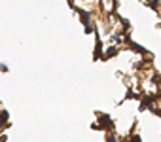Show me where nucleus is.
Wrapping results in <instances>:
<instances>
[{"mask_svg": "<svg viewBox=\"0 0 161 142\" xmlns=\"http://www.w3.org/2000/svg\"><path fill=\"white\" fill-rule=\"evenodd\" d=\"M114 55H116V47H110V50L106 51V59L108 57H114Z\"/></svg>", "mask_w": 161, "mask_h": 142, "instance_id": "nucleus-5", "label": "nucleus"}, {"mask_svg": "<svg viewBox=\"0 0 161 142\" xmlns=\"http://www.w3.org/2000/svg\"><path fill=\"white\" fill-rule=\"evenodd\" d=\"M6 121H8V112H2V114H0V127H2Z\"/></svg>", "mask_w": 161, "mask_h": 142, "instance_id": "nucleus-3", "label": "nucleus"}, {"mask_svg": "<svg viewBox=\"0 0 161 142\" xmlns=\"http://www.w3.org/2000/svg\"><path fill=\"white\" fill-rule=\"evenodd\" d=\"M131 50H135V51H139V53H146V50H144V47H140V45H136V44H131Z\"/></svg>", "mask_w": 161, "mask_h": 142, "instance_id": "nucleus-4", "label": "nucleus"}, {"mask_svg": "<svg viewBox=\"0 0 161 142\" xmlns=\"http://www.w3.org/2000/svg\"><path fill=\"white\" fill-rule=\"evenodd\" d=\"M80 17H82V23H83V25H89V15H87L83 10H80Z\"/></svg>", "mask_w": 161, "mask_h": 142, "instance_id": "nucleus-2", "label": "nucleus"}, {"mask_svg": "<svg viewBox=\"0 0 161 142\" xmlns=\"http://www.w3.org/2000/svg\"><path fill=\"white\" fill-rule=\"evenodd\" d=\"M101 125H102V129H104V127L112 129V121H110V117H108L106 114H102V116H101Z\"/></svg>", "mask_w": 161, "mask_h": 142, "instance_id": "nucleus-1", "label": "nucleus"}]
</instances>
